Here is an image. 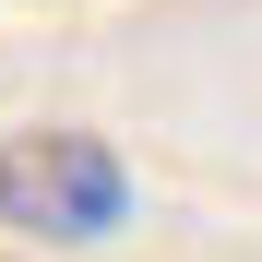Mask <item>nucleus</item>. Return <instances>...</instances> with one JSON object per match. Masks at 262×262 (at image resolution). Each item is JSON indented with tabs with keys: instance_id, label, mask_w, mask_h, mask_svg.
Returning a JSON list of instances; mask_svg holds the SVG:
<instances>
[{
	"instance_id": "nucleus-1",
	"label": "nucleus",
	"mask_w": 262,
	"mask_h": 262,
	"mask_svg": "<svg viewBox=\"0 0 262 262\" xmlns=\"http://www.w3.org/2000/svg\"><path fill=\"white\" fill-rule=\"evenodd\" d=\"M131 214V167L96 131H12L0 143V227L36 250H96Z\"/></svg>"
}]
</instances>
